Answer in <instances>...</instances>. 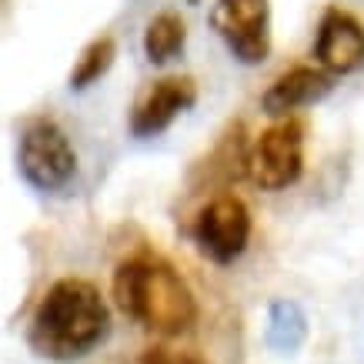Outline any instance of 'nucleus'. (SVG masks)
I'll return each mask as SVG.
<instances>
[{"label":"nucleus","mask_w":364,"mask_h":364,"mask_svg":"<svg viewBox=\"0 0 364 364\" xmlns=\"http://www.w3.org/2000/svg\"><path fill=\"white\" fill-rule=\"evenodd\" d=\"M111 331V311L100 291L84 277H60L47 287L31 318L27 341L47 361H77Z\"/></svg>","instance_id":"obj_1"},{"label":"nucleus","mask_w":364,"mask_h":364,"mask_svg":"<svg viewBox=\"0 0 364 364\" xmlns=\"http://www.w3.org/2000/svg\"><path fill=\"white\" fill-rule=\"evenodd\" d=\"M111 291L127 318L161 338L188 334L198 324V301L188 281L161 257L141 254L121 261L114 271Z\"/></svg>","instance_id":"obj_2"},{"label":"nucleus","mask_w":364,"mask_h":364,"mask_svg":"<svg viewBox=\"0 0 364 364\" xmlns=\"http://www.w3.org/2000/svg\"><path fill=\"white\" fill-rule=\"evenodd\" d=\"M17 171L33 191L44 194H54L70 184V177L77 174V154L60 124L50 117H33L23 127L17 144Z\"/></svg>","instance_id":"obj_3"},{"label":"nucleus","mask_w":364,"mask_h":364,"mask_svg":"<svg viewBox=\"0 0 364 364\" xmlns=\"http://www.w3.org/2000/svg\"><path fill=\"white\" fill-rule=\"evenodd\" d=\"M304 174V121L284 117L257 134L251 144L247 177L261 191H284Z\"/></svg>","instance_id":"obj_4"},{"label":"nucleus","mask_w":364,"mask_h":364,"mask_svg":"<svg viewBox=\"0 0 364 364\" xmlns=\"http://www.w3.org/2000/svg\"><path fill=\"white\" fill-rule=\"evenodd\" d=\"M191 237L214 264H234L251 241V210L234 194H218L198 210Z\"/></svg>","instance_id":"obj_5"},{"label":"nucleus","mask_w":364,"mask_h":364,"mask_svg":"<svg viewBox=\"0 0 364 364\" xmlns=\"http://www.w3.org/2000/svg\"><path fill=\"white\" fill-rule=\"evenodd\" d=\"M210 23L241 64L254 67L271 57V0H218Z\"/></svg>","instance_id":"obj_6"},{"label":"nucleus","mask_w":364,"mask_h":364,"mask_svg":"<svg viewBox=\"0 0 364 364\" xmlns=\"http://www.w3.org/2000/svg\"><path fill=\"white\" fill-rule=\"evenodd\" d=\"M198 104V84L191 77H161L144 90L131 111L134 137H157L184 111Z\"/></svg>","instance_id":"obj_7"},{"label":"nucleus","mask_w":364,"mask_h":364,"mask_svg":"<svg viewBox=\"0 0 364 364\" xmlns=\"http://www.w3.org/2000/svg\"><path fill=\"white\" fill-rule=\"evenodd\" d=\"M314 60L328 74H354L364 64V27L341 7L324 11L314 37Z\"/></svg>","instance_id":"obj_8"},{"label":"nucleus","mask_w":364,"mask_h":364,"mask_svg":"<svg viewBox=\"0 0 364 364\" xmlns=\"http://www.w3.org/2000/svg\"><path fill=\"white\" fill-rule=\"evenodd\" d=\"M334 90V77L321 67H291L281 77L271 80V87L261 97V107L271 117H291V111L318 104Z\"/></svg>","instance_id":"obj_9"},{"label":"nucleus","mask_w":364,"mask_h":364,"mask_svg":"<svg viewBox=\"0 0 364 364\" xmlns=\"http://www.w3.org/2000/svg\"><path fill=\"white\" fill-rule=\"evenodd\" d=\"M308 338V318L301 304L287 298L271 301L267 308V324H264V344L277 354H294Z\"/></svg>","instance_id":"obj_10"},{"label":"nucleus","mask_w":364,"mask_h":364,"mask_svg":"<svg viewBox=\"0 0 364 364\" xmlns=\"http://www.w3.org/2000/svg\"><path fill=\"white\" fill-rule=\"evenodd\" d=\"M184 41H188V27L181 21V14L164 11L157 14L144 31V54H147L151 64H167L174 54H181Z\"/></svg>","instance_id":"obj_11"},{"label":"nucleus","mask_w":364,"mask_h":364,"mask_svg":"<svg viewBox=\"0 0 364 364\" xmlns=\"http://www.w3.org/2000/svg\"><path fill=\"white\" fill-rule=\"evenodd\" d=\"M114 57H117V44H114V37H97V41H90V44L84 47V54L77 57L74 70H70L67 87H70V90L90 87L94 80H100L107 70H111Z\"/></svg>","instance_id":"obj_12"},{"label":"nucleus","mask_w":364,"mask_h":364,"mask_svg":"<svg viewBox=\"0 0 364 364\" xmlns=\"http://www.w3.org/2000/svg\"><path fill=\"white\" fill-rule=\"evenodd\" d=\"M141 364H208V361L198 358V354H191V351L167 348V344H151V348L141 354Z\"/></svg>","instance_id":"obj_13"}]
</instances>
